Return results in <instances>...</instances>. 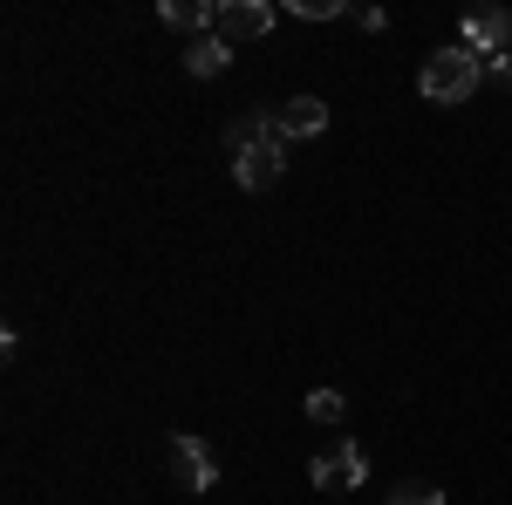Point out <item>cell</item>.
<instances>
[{
    "label": "cell",
    "mask_w": 512,
    "mask_h": 505,
    "mask_svg": "<svg viewBox=\"0 0 512 505\" xmlns=\"http://www.w3.org/2000/svg\"><path fill=\"white\" fill-rule=\"evenodd\" d=\"M226 151H233L239 192H274L280 171H287V137H280L274 117H260V110H246V117L226 123Z\"/></svg>",
    "instance_id": "cell-1"
},
{
    "label": "cell",
    "mask_w": 512,
    "mask_h": 505,
    "mask_svg": "<svg viewBox=\"0 0 512 505\" xmlns=\"http://www.w3.org/2000/svg\"><path fill=\"white\" fill-rule=\"evenodd\" d=\"M267 28H274V7H267V0H219V28H212V35L226 41V48L260 41Z\"/></svg>",
    "instance_id": "cell-5"
},
{
    "label": "cell",
    "mask_w": 512,
    "mask_h": 505,
    "mask_svg": "<svg viewBox=\"0 0 512 505\" xmlns=\"http://www.w3.org/2000/svg\"><path fill=\"white\" fill-rule=\"evenodd\" d=\"M308 478H315V492H355V485L369 478V458H362L355 444H335L328 458H315V465H308Z\"/></svg>",
    "instance_id": "cell-6"
},
{
    "label": "cell",
    "mask_w": 512,
    "mask_h": 505,
    "mask_svg": "<svg viewBox=\"0 0 512 505\" xmlns=\"http://www.w3.org/2000/svg\"><path fill=\"white\" fill-rule=\"evenodd\" d=\"M478 76H485V62H478L472 48H437L417 69V89H424V103H472Z\"/></svg>",
    "instance_id": "cell-2"
},
{
    "label": "cell",
    "mask_w": 512,
    "mask_h": 505,
    "mask_svg": "<svg viewBox=\"0 0 512 505\" xmlns=\"http://www.w3.org/2000/svg\"><path fill=\"white\" fill-rule=\"evenodd\" d=\"M506 41H512V7H472L458 28V48H472L478 62H499Z\"/></svg>",
    "instance_id": "cell-3"
},
{
    "label": "cell",
    "mask_w": 512,
    "mask_h": 505,
    "mask_svg": "<svg viewBox=\"0 0 512 505\" xmlns=\"http://www.w3.org/2000/svg\"><path fill=\"white\" fill-rule=\"evenodd\" d=\"M274 130L280 137H321V130H328V103H321V96H287L274 110Z\"/></svg>",
    "instance_id": "cell-7"
},
{
    "label": "cell",
    "mask_w": 512,
    "mask_h": 505,
    "mask_svg": "<svg viewBox=\"0 0 512 505\" xmlns=\"http://www.w3.org/2000/svg\"><path fill=\"white\" fill-rule=\"evenodd\" d=\"M171 471H178L185 492H212L219 485V458L205 451V437H192V430H171Z\"/></svg>",
    "instance_id": "cell-4"
},
{
    "label": "cell",
    "mask_w": 512,
    "mask_h": 505,
    "mask_svg": "<svg viewBox=\"0 0 512 505\" xmlns=\"http://www.w3.org/2000/svg\"><path fill=\"white\" fill-rule=\"evenodd\" d=\"M294 14H308V21H328V14H349L342 0H294Z\"/></svg>",
    "instance_id": "cell-13"
},
{
    "label": "cell",
    "mask_w": 512,
    "mask_h": 505,
    "mask_svg": "<svg viewBox=\"0 0 512 505\" xmlns=\"http://www.w3.org/2000/svg\"><path fill=\"white\" fill-rule=\"evenodd\" d=\"M383 505H444V492H437V485H417V478H410V485H396V492H390Z\"/></svg>",
    "instance_id": "cell-11"
},
{
    "label": "cell",
    "mask_w": 512,
    "mask_h": 505,
    "mask_svg": "<svg viewBox=\"0 0 512 505\" xmlns=\"http://www.w3.org/2000/svg\"><path fill=\"white\" fill-rule=\"evenodd\" d=\"M308 417H315V424H342V417H349V396H342V389H308Z\"/></svg>",
    "instance_id": "cell-10"
},
{
    "label": "cell",
    "mask_w": 512,
    "mask_h": 505,
    "mask_svg": "<svg viewBox=\"0 0 512 505\" xmlns=\"http://www.w3.org/2000/svg\"><path fill=\"white\" fill-rule=\"evenodd\" d=\"M226 69H233V48H226L219 35H205V41H192V48H185V76L212 82V76H226Z\"/></svg>",
    "instance_id": "cell-9"
},
{
    "label": "cell",
    "mask_w": 512,
    "mask_h": 505,
    "mask_svg": "<svg viewBox=\"0 0 512 505\" xmlns=\"http://www.w3.org/2000/svg\"><path fill=\"white\" fill-rule=\"evenodd\" d=\"M158 14L171 21V28H178V35H198V41L219 28V0H164Z\"/></svg>",
    "instance_id": "cell-8"
},
{
    "label": "cell",
    "mask_w": 512,
    "mask_h": 505,
    "mask_svg": "<svg viewBox=\"0 0 512 505\" xmlns=\"http://www.w3.org/2000/svg\"><path fill=\"white\" fill-rule=\"evenodd\" d=\"M349 21H355V28H369V35H383V28H390V14H383V7H349Z\"/></svg>",
    "instance_id": "cell-12"
}]
</instances>
